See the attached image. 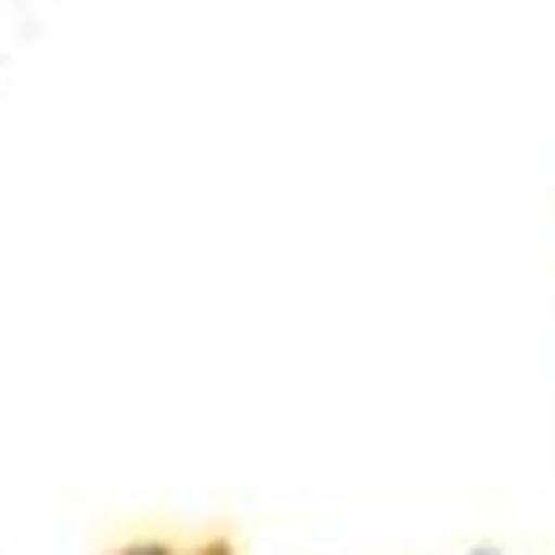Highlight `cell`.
Returning <instances> with one entry per match:
<instances>
[{
  "mask_svg": "<svg viewBox=\"0 0 555 555\" xmlns=\"http://www.w3.org/2000/svg\"><path fill=\"white\" fill-rule=\"evenodd\" d=\"M104 555H245V538L232 525H196V531H134Z\"/></svg>",
  "mask_w": 555,
  "mask_h": 555,
  "instance_id": "obj_1",
  "label": "cell"
}]
</instances>
